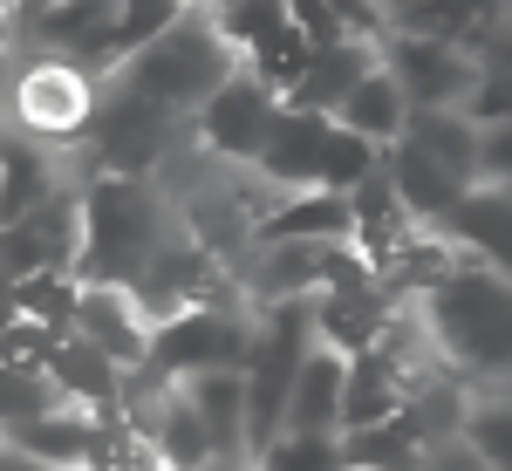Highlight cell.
<instances>
[{"label":"cell","instance_id":"obj_1","mask_svg":"<svg viewBox=\"0 0 512 471\" xmlns=\"http://www.w3.org/2000/svg\"><path fill=\"white\" fill-rule=\"evenodd\" d=\"M171 233H178V212L158 178H89L76 280L82 287H137Z\"/></svg>","mask_w":512,"mask_h":471},{"label":"cell","instance_id":"obj_2","mask_svg":"<svg viewBox=\"0 0 512 471\" xmlns=\"http://www.w3.org/2000/svg\"><path fill=\"white\" fill-rule=\"evenodd\" d=\"M437 328V349L444 362L478 383V390H512V280L478 267L465 253V267L451 274V287H437L424 301Z\"/></svg>","mask_w":512,"mask_h":471},{"label":"cell","instance_id":"obj_3","mask_svg":"<svg viewBox=\"0 0 512 471\" xmlns=\"http://www.w3.org/2000/svg\"><path fill=\"white\" fill-rule=\"evenodd\" d=\"M233 76H239V48L226 41V28H219V0H198L171 35H158L151 48H137L117 69L123 89L151 96V103L178 110V117H198Z\"/></svg>","mask_w":512,"mask_h":471},{"label":"cell","instance_id":"obj_4","mask_svg":"<svg viewBox=\"0 0 512 471\" xmlns=\"http://www.w3.org/2000/svg\"><path fill=\"white\" fill-rule=\"evenodd\" d=\"M185 144H192V117L164 110L151 96L123 89V82H103V103H96L82 157H89L96 178H158Z\"/></svg>","mask_w":512,"mask_h":471},{"label":"cell","instance_id":"obj_5","mask_svg":"<svg viewBox=\"0 0 512 471\" xmlns=\"http://www.w3.org/2000/svg\"><path fill=\"white\" fill-rule=\"evenodd\" d=\"M96 103H103V82L62 62V55H28L14 69V89H7V123L35 144H89V123H96Z\"/></svg>","mask_w":512,"mask_h":471},{"label":"cell","instance_id":"obj_6","mask_svg":"<svg viewBox=\"0 0 512 471\" xmlns=\"http://www.w3.org/2000/svg\"><path fill=\"white\" fill-rule=\"evenodd\" d=\"M246 349H253V308H178L151 335V369H164L171 383H192V376L246 369Z\"/></svg>","mask_w":512,"mask_h":471},{"label":"cell","instance_id":"obj_7","mask_svg":"<svg viewBox=\"0 0 512 471\" xmlns=\"http://www.w3.org/2000/svg\"><path fill=\"white\" fill-rule=\"evenodd\" d=\"M274 117H280V96L253 76V69H239V76L192 117V144L205 157H219V164L253 171L260 151H267V137H274Z\"/></svg>","mask_w":512,"mask_h":471},{"label":"cell","instance_id":"obj_8","mask_svg":"<svg viewBox=\"0 0 512 471\" xmlns=\"http://www.w3.org/2000/svg\"><path fill=\"white\" fill-rule=\"evenodd\" d=\"M383 69L410 96V110H465L478 82V55L458 41H424V35H383Z\"/></svg>","mask_w":512,"mask_h":471},{"label":"cell","instance_id":"obj_9","mask_svg":"<svg viewBox=\"0 0 512 471\" xmlns=\"http://www.w3.org/2000/svg\"><path fill=\"white\" fill-rule=\"evenodd\" d=\"M82 260V185L55 192L41 212H28L21 226L0 233V274L28 280V274H76Z\"/></svg>","mask_w":512,"mask_h":471},{"label":"cell","instance_id":"obj_10","mask_svg":"<svg viewBox=\"0 0 512 471\" xmlns=\"http://www.w3.org/2000/svg\"><path fill=\"white\" fill-rule=\"evenodd\" d=\"M76 335L96 355H110L123 376H130V369H144V362H151V335H158V321H151V308H144L130 287H82Z\"/></svg>","mask_w":512,"mask_h":471},{"label":"cell","instance_id":"obj_11","mask_svg":"<svg viewBox=\"0 0 512 471\" xmlns=\"http://www.w3.org/2000/svg\"><path fill=\"white\" fill-rule=\"evenodd\" d=\"M82 185V171H62L48 144L21 137V130H0V233L21 226L28 212H41L55 192Z\"/></svg>","mask_w":512,"mask_h":471},{"label":"cell","instance_id":"obj_12","mask_svg":"<svg viewBox=\"0 0 512 471\" xmlns=\"http://www.w3.org/2000/svg\"><path fill=\"white\" fill-rule=\"evenodd\" d=\"M328 130H335V117H308V110H287V103H280L274 137H267V151H260L253 171H260L274 192H315V185H321Z\"/></svg>","mask_w":512,"mask_h":471},{"label":"cell","instance_id":"obj_13","mask_svg":"<svg viewBox=\"0 0 512 471\" xmlns=\"http://www.w3.org/2000/svg\"><path fill=\"white\" fill-rule=\"evenodd\" d=\"M403 308L390 287L376 280V287H349V294H321L315 301V342L335 355H362L383 342V328H390V314Z\"/></svg>","mask_w":512,"mask_h":471},{"label":"cell","instance_id":"obj_14","mask_svg":"<svg viewBox=\"0 0 512 471\" xmlns=\"http://www.w3.org/2000/svg\"><path fill=\"white\" fill-rule=\"evenodd\" d=\"M417 396V383L396 369L383 349H362L349 355V390H342V437L349 431H376V424H390L403 417V403Z\"/></svg>","mask_w":512,"mask_h":471},{"label":"cell","instance_id":"obj_15","mask_svg":"<svg viewBox=\"0 0 512 471\" xmlns=\"http://www.w3.org/2000/svg\"><path fill=\"white\" fill-rule=\"evenodd\" d=\"M376 62H383V41H335V48H315V62H308V76L294 82L287 110H308V117H335V110L349 103V89L369 76Z\"/></svg>","mask_w":512,"mask_h":471},{"label":"cell","instance_id":"obj_16","mask_svg":"<svg viewBox=\"0 0 512 471\" xmlns=\"http://www.w3.org/2000/svg\"><path fill=\"white\" fill-rule=\"evenodd\" d=\"M444 233L458 239L478 267H492V274L512 280V192H499V185L465 192V205L444 219Z\"/></svg>","mask_w":512,"mask_h":471},{"label":"cell","instance_id":"obj_17","mask_svg":"<svg viewBox=\"0 0 512 471\" xmlns=\"http://www.w3.org/2000/svg\"><path fill=\"white\" fill-rule=\"evenodd\" d=\"M410 117H417V110H410V96L396 89V76L383 69V62L355 82L349 103L335 110V123H342V130H355V137H369L376 151H396V144L410 137Z\"/></svg>","mask_w":512,"mask_h":471},{"label":"cell","instance_id":"obj_18","mask_svg":"<svg viewBox=\"0 0 512 471\" xmlns=\"http://www.w3.org/2000/svg\"><path fill=\"white\" fill-rule=\"evenodd\" d=\"M267 239H308V246H335V239H355V205L342 192H287L260 219V239L253 246H267Z\"/></svg>","mask_w":512,"mask_h":471},{"label":"cell","instance_id":"obj_19","mask_svg":"<svg viewBox=\"0 0 512 471\" xmlns=\"http://www.w3.org/2000/svg\"><path fill=\"white\" fill-rule=\"evenodd\" d=\"M0 444L21 451V458H35V465H48V471H82V458H89V410L55 403V410L28 417V424H14Z\"/></svg>","mask_w":512,"mask_h":471},{"label":"cell","instance_id":"obj_20","mask_svg":"<svg viewBox=\"0 0 512 471\" xmlns=\"http://www.w3.org/2000/svg\"><path fill=\"white\" fill-rule=\"evenodd\" d=\"M342 390H349V355L315 349L301 362V383H294V403H287V431H308V437L342 431Z\"/></svg>","mask_w":512,"mask_h":471},{"label":"cell","instance_id":"obj_21","mask_svg":"<svg viewBox=\"0 0 512 471\" xmlns=\"http://www.w3.org/2000/svg\"><path fill=\"white\" fill-rule=\"evenodd\" d=\"M48 383H55L62 403H76V410H110V403H123V369L110 355H96L82 335H62V349L48 362Z\"/></svg>","mask_w":512,"mask_h":471},{"label":"cell","instance_id":"obj_22","mask_svg":"<svg viewBox=\"0 0 512 471\" xmlns=\"http://www.w3.org/2000/svg\"><path fill=\"white\" fill-rule=\"evenodd\" d=\"M403 144L424 151L437 171H451L465 192H478V123L465 117V110H417Z\"/></svg>","mask_w":512,"mask_h":471},{"label":"cell","instance_id":"obj_23","mask_svg":"<svg viewBox=\"0 0 512 471\" xmlns=\"http://www.w3.org/2000/svg\"><path fill=\"white\" fill-rule=\"evenodd\" d=\"M185 396H192V410L205 417V431H212V451H219V458H239V465H253V451H246V376H239V369L192 376Z\"/></svg>","mask_w":512,"mask_h":471},{"label":"cell","instance_id":"obj_24","mask_svg":"<svg viewBox=\"0 0 512 471\" xmlns=\"http://www.w3.org/2000/svg\"><path fill=\"white\" fill-rule=\"evenodd\" d=\"M82 471H164V458H158V444L123 417V403H110V410H89V458H82Z\"/></svg>","mask_w":512,"mask_h":471},{"label":"cell","instance_id":"obj_25","mask_svg":"<svg viewBox=\"0 0 512 471\" xmlns=\"http://www.w3.org/2000/svg\"><path fill=\"white\" fill-rule=\"evenodd\" d=\"M472 55H478V82H472L465 117L478 130H499V123H512V28H492Z\"/></svg>","mask_w":512,"mask_h":471},{"label":"cell","instance_id":"obj_26","mask_svg":"<svg viewBox=\"0 0 512 471\" xmlns=\"http://www.w3.org/2000/svg\"><path fill=\"white\" fill-rule=\"evenodd\" d=\"M151 444H158L164 471H205V465H219V451H212V431H205V417L192 410L185 383H178V396L164 403V417L151 424Z\"/></svg>","mask_w":512,"mask_h":471},{"label":"cell","instance_id":"obj_27","mask_svg":"<svg viewBox=\"0 0 512 471\" xmlns=\"http://www.w3.org/2000/svg\"><path fill=\"white\" fill-rule=\"evenodd\" d=\"M465 444H472L492 471H512V390H478V383H472Z\"/></svg>","mask_w":512,"mask_h":471},{"label":"cell","instance_id":"obj_28","mask_svg":"<svg viewBox=\"0 0 512 471\" xmlns=\"http://www.w3.org/2000/svg\"><path fill=\"white\" fill-rule=\"evenodd\" d=\"M342 451H349V465H362V471H424V444L403 431V417L376 424V431H349Z\"/></svg>","mask_w":512,"mask_h":471},{"label":"cell","instance_id":"obj_29","mask_svg":"<svg viewBox=\"0 0 512 471\" xmlns=\"http://www.w3.org/2000/svg\"><path fill=\"white\" fill-rule=\"evenodd\" d=\"M253 471H349V451H342V431H328V437L280 431L274 444L253 458Z\"/></svg>","mask_w":512,"mask_h":471},{"label":"cell","instance_id":"obj_30","mask_svg":"<svg viewBox=\"0 0 512 471\" xmlns=\"http://www.w3.org/2000/svg\"><path fill=\"white\" fill-rule=\"evenodd\" d=\"M76 301H82V280L76 274H28V280H14V308H21V321L76 328Z\"/></svg>","mask_w":512,"mask_h":471},{"label":"cell","instance_id":"obj_31","mask_svg":"<svg viewBox=\"0 0 512 471\" xmlns=\"http://www.w3.org/2000/svg\"><path fill=\"white\" fill-rule=\"evenodd\" d=\"M383 171V151L369 144V137H355V130H328V151H321V192H342L349 198L362 178H376Z\"/></svg>","mask_w":512,"mask_h":471},{"label":"cell","instance_id":"obj_32","mask_svg":"<svg viewBox=\"0 0 512 471\" xmlns=\"http://www.w3.org/2000/svg\"><path fill=\"white\" fill-rule=\"evenodd\" d=\"M192 7H198V0H123V7H117V55L130 62L137 48H151L158 35H171Z\"/></svg>","mask_w":512,"mask_h":471},{"label":"cell","instance_id":"obj_33","mask_svg":"<svg viewBox=\"0 0 512 471\" xmlns=\"http://www.w3.org/2000/svg\"><path fill=\"white\" fill-rule=\"evenodd\" d=\"M55 403L62 396H55V383L41 369H0V437L14 424H28V417H41V410H55Z\"/></svg>","mask_w":512,"mask_h":471},{"label":"cell","instance_id":"obj_34","mask_svg":"<svg viewBox=\"0 0 512 471\" xmlns=\"http://www.w3.org/2000/svg\"><path fill=\"white\" fill-rule=\"evenodd\" d=\"M62 335H76V328H48V321H14V328H0V369H41V376H48Z\"/></svg>","mask_w":512,"mask_h":471},{"label":"cell","instance_id":"obj_35","mask_svg":"<svg viewBox=\"0 0 512 471\" xmlns=\"http://www.w3.org/2000/svg\"><path fill=\"white\" fill-rule=\"evenodd\" d=\"M478 185H499V192H512V123H499V130H478Z\"/></svg>","mask_w":512,"mask_h":471},{"label":"cell","instance_id":"obj_36","mask_svg":"<svg viewBox=\"0 0 512 471\" xmlns=\"http://www.w3.org/2000/svg\"><path fill=\"white\" fill-rule=\"evenodd\" d=\"M424 471H492V465H485V458H478L472 444L458 437V444H437L431 458H424Z\"/></svg>","mask_w":512,"mask_h":471},{"label":"cell","instance_id":"obj_37","mask_svg":"<svg viewBox=\"0 0 512 471\" xmlns=\"http://www.w3.org/2000/svg\"><path fill=\"white\" fill-rule=\"evenodd\" d=\"M14 321H21V308H14V280L0 274V328H14Z\"/></svg>","mask_w":512,"mask_h":471},{"label":"cell","instance_id":"obj_38","mask_svg":"<svg viewBox=\"0 0 512 471\" xmlns=\"http://www.w3.org/2000/svg\"><path fill=\"white\" fill-rule=\"evenodd\" d=\"M0 471H48V465H35V458H21V451H7V444H0Z\"/></svg>","mask_w":512,"mask_h":471},{"label":"cell","instance_id":"obj_39","mask_svg":"<svg viewBox=\"0 0 512 471\" xmlns=\"http://www.w3.org/2000/svg\"><path fill=\"white\" fill-rule=\"evenodd\" d=\"M369 7H376V14H383V21H390V7H396V0H369Z\"/></svg>","mask_w":512,"mask_h":471},{"label":"cell","instance_id":"obj_40","mask_svg":"<svg viewBox=\"0 0 512 471\" xmlns=\"http://www.w3.org/2000/svg\"><path fill=\"white\" fill-rule=\"evenodd\" d=\"M506 28H512V0H506Z\"/></svg>","mask_w":512,"mask_h":471},{"label":"cell","instance_id":"obj_41","mask_svg":"<svg viewBox=\"0 0 512 471\" xmlns=\"http://www.w3.org/2000/svg\"><path fill=\"white\" fill-rule=\"evenodd\" d=\"M349 471H362V465H349Z\"/></svg>","mask_w":512,"mask_h":471}]
</instances>
